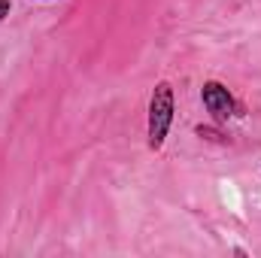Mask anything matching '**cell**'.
<instances>
[{"label":"cell","mask_w":261,"mask_h":258,"mask_svg":"<svg viewBox=\"0 0 261 258\" xmlns=\"http://www.w3.org/2000/svg\"><path fill=\"white\" fill-rule=\"evenodd\" d=\"M197 137H206V140H222V134H219V131L216 128H203V125H197Z\"/></svg>","instance_id":"3957f363"},{"label":"cell","mask_w":261,"mask_h":258,"mask_svg":"<svg viewBox=\"0 0 261 258\" xmlns=\"http://www.w3.org/2000/svg\"><path fill=\"white\" fill-rule=\"evenodd\" d=\"M9 9H12V6H9V0H0V21L9 15Z\"/></svg>","instance_id":"277c9868"},{"label":"cell","mask_w":261,"mask_h":258,"mask_svg":"<svg viewBox=\"0 0 261 258\" xmlns=\"http://www.w3.org/2000/svg\"><path fill=\"white\" fill-rule=\"evenodd\" d=\"M200 100H203L206 113H210L219 125H222V122H228V119L234 116V110H237V104H234L231 91H228L222 82H203V88H200Z\"/></svg>","instance_id":"7a4b0ae2"},{"label":"cell","mask_w":261,"mask_h":258,"mask_svg":"<svg viewBox=\"0 0 261 258\" xmlns=\"http://www.w3.org/2000/svg\"><path fill=\"white\" fill-rule=\"evenodd\" d=\"M170 125H173V88L170 82H158L149 97V149L164 146Z\"/></svg>","instance_id":"6da1fadb"}]
</instances>
